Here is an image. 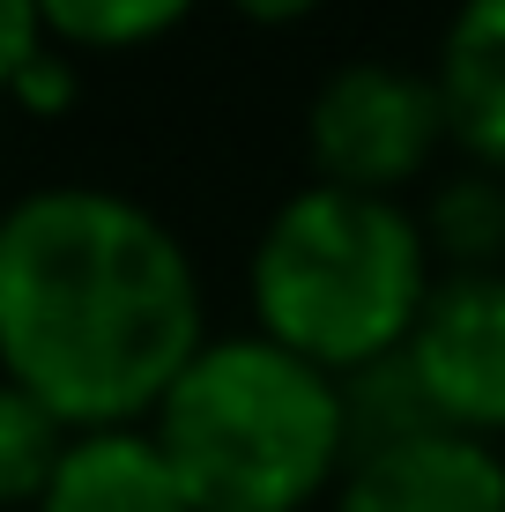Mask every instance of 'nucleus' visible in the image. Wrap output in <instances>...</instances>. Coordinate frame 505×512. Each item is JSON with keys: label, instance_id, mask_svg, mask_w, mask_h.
Instances as JSON below:
<instances>
[{"label": "nucleus", "instance_id": "nucleus-1", "mask_svg": "<svg viewBox=\"0 0 505 512\" xmlns=\"http://www.w3.org/2000/svg\"><path fill=\"white\" fill-rule=\"evenodd\" d=\"M201 349V282L142 201L45 186L0 223V364L60 423L119 431Z\"/></svg>", "mask_w": 505, "mask_h": 512}, {"label": "nucleus", "instance_id": "nucleus-12", "mask_svg": "<svg viewBox=\"0 0 505 512\" xmlns=\"http://www.w3.org/2000/svg\"><path fill=\"white\" fill-rule=\"evenodd\" d=\"M38 30H45L38 0H0V82H15L38 60Z\"/></svg>", "mask_w": 505, "mask_h": 512}, {"label": "nucleus", "instance_id": "nucleus-3", "mask_svg": "<svg viewBox=\"0 0 505 512\" xmlns=\"http://www.w3.org/2000/svg\"><path fill=\"white\" fill-rule=\"evenodd\" d=\"M431 297L424 231L387 193L305 186L275 208L253 253V305L268 342L305 364H379L409 342Z\"/></svg>", "mask_w": 505, "mask_h": 512}, {"label": "nucleus", "instance_id": "nucleus-10", "mask_svg": "<svg viewBox=\"0 0 505 512\" xmlns=\"http://www.w3.org/2000/svg\"><path fill=\"white\" fill-rule=\"evenodd\" d=\"M431 238L461 260V268H491L505 253V186L498 179H454L431 208Z\"/></svg>", "mask_w": 505, "mask_h": 512}, {"label": "nucleus", "instance_id": "nucleus-7", "mask_svg": "<svg viewBox=\"0 0 505 512\" xmlns=\"http://www.w3.org/2000/svg\"><path fill=\"white\" fill-rule=\"evenodd\" d=\"M439 112L461 149L505 171V0H461L439 45Z\"/></svg>", "mask_w": 505, "mask_h": 512}, {"label": "nucleus", "instance_id": "nucleus-6", "mask_svg": "<svg viewBox=\"0 0 505 512\" xmlns=\"http://www.w3.org/2000/svg\"><path fill=\"white\" fill-rule=\"evenodd\" d=\"M335 512H505V461L468 431H424L364 453Z\"/></svg>", "mask_w": 505, "mask_h": 512}, {"label": "nucleus", "instance_id": "nucleus-4", "mask_svg": "<svg viewBox=\"0 0 505 512\" xmlns=\"http://www.w3.org/2000/svg\"><path fill=\"white\" fill-rule=\"evenodd\" d=\"M305 134H312L327 186L379 193L431 156V141L446 134V112H439L431 75H409L394 60H350L320 82Z\"/></svg>", "mask_w": 505, "mask_h": 512}, {"label": "nucleus", "instance_id": "nucleus-2", "mask_svg": "<svg viewBox=\"0 0 505 512\" xmlns=\"http://www.w3.org/2000/svg\"><path fill=\"white\" fill-rule=\"evenodd\" d=\"M156 453L194 512H298L350 453L342 386L283 342H208L156 401Z\"/></svg>", "mask_w": 505, "mask_h": 512}, {"label": "nucleus", "instance_id": "nucleus-13", "mask_svg": "<svg viewBox=\"0 0 505 512\" xmlns=\"http://www.w3.org/2000/svg\"><path fill=\"white\" fill-rule=\"evenodd\" d=\"M238 8H246L253 23H290V15H305L312 0H238Z\"/></svg>", "mask_w": 505, "mask_h": 512}, {"label": "nucleus", "instance_id": "nucleus-9", "mask_svg": "<svg viewBox=\"0 0 505 512\" xmlns=\"http://www.w3.org/2000/svg\"><path fill=\"white\" fill-rule=\"evenodd\" d=\"M60 461H67V423L38 394L0 379V505H38Z\"/></svg>", "mask_w": 505, "mask_h": 512}, {"label": "nucleus", "instance_id": "nucleus-5", "mask_svg": "<svg viewBox=\"0 0 505 512\" xmlns=\"http://www.w3.org/2000/svg\"><path fill=\"white\" fill-rule=\"evenodd\" d=\"M402 357L446 431H505V268H454L431 282Z\"/></svg>", "mask_w": 505, "mask_h": 512}, {"label": "nucleus", "instance_id": "nucleus-11", "mask_svg": "<svg viewBox=\"0 0 505 512\" xmlns=\"http://www.w3.org/2000/svg\"><path fill=\"white\" fill-rule=\"evenodd\" d=\"M194 0H38V15L60 38H82V45H134V38H156L171 30Z\"/></svg>", "mask_w": 505, "mask_h": 512}, {"label": "nucleus", "instance_id": "nucleus-8", "mask_svg": "<svg viewBox=\"0 0 505 512\" xmlns=\"http://www.w3.org/2000/svg\"><path fill=\"white\" fill-rule=\"evenodd\" d=\"M38 512H194L186 483L171 475V461L156 453V438L134 431H90L67 446L52 490Z\"/></svg>", "mask_w": 505, "mask_h": 512}]
</instances>
